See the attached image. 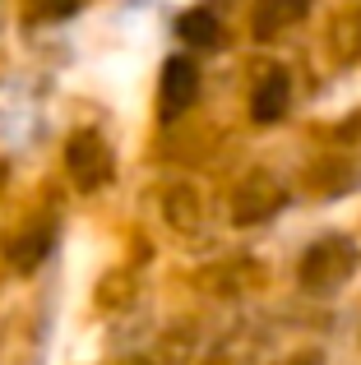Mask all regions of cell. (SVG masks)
Listing matches in <instances>:
<instances>
[{
	"label": "cell",
	"mask_w": 361,
	"mask_h": 365,
	"mask_svg": "<svg viewBox=\"0 0 361 365\" xmlns=\"http://www.w3.org/2000/svg\"><path fill=\"white\" fill-rule=\"evenodd\" d=\"M176 33L190 46H218V19L208 9H190V14L176 19Z\"/></svg>",
	"instance_id": "5"
},
{
	"label": "cell",
	"mask_w": 361,
	"mask_h": 365,
	"mask_svg": "<svg viewBox=\"0 0 361 365\" xmlns=\"http://www.w3.org/2000/svg\"><path fill=\"white\" fill-rule=\"evenodd\" d=\"M310 0H264L260 5V19H255V37H273V28H288L306 14Z\"/></svg>",
	"instance_id": "4"
},
{
	"label": "cell",
	"mask_w": 361,
	"mask_h": 365,
	"mask_svg": "<svg viewBox=\"0 0 361 365\" xmlns=\"http://www.w3.org/2000/svg\"><path fill=\"white\" fill-rule=\"evenodd\" d=\"M65 162H70L74 180H79L83 190L102 185V180L111 176V153L102 148V139H98V134H74V139H70V148H65Z\"/></svg>",
	"instance_id": "2"
},
{
	"label": "cell",
	"mask_w": 361,
	"mask_h": 365,
	"mask_svg": "<svg viewBox=\"0 0 361 365\" xmlns=\"http://www.w3.org/2000/svg\"><path fill=\"white\" fill-rule=\"evenodd\" d=\"M195 98H199V70L185 61V56H172V61L163 65V93H158V111H163V120L185 116Z\"/></svg>",
	"instance_id": "1"
},
{
	"label": "cell",
	"mask_w": 361,
	"mask_h": 365,
	"mask_svg": "<svg viewBox=\"0 0 361 365\" xmlns=\"http://www.w3.org/2000/svg\"><path fill=\"white\" fill-rule=\"evenodd\" d=\"M74 9H79V0H37L33 14L37 19H70Z\"/></svg>",
	"instance_id": "7"
},
{
	"label": "cell",
	"mask_w": 361,
	"mask_h": 365,
	"mask_svg": "<svg viewBox=\"0 0 361 365\" xmlns=\"http://www.w3.org/2000/svg\"><path fill=\"white\" fill-rule=\"evenodd\" d=\"M288 93H292V83H288V74L283 70H273V74H264V83H260V93L250 98V116L260 120V125H269V120H278L283 111H288Z\"/></svg>",
	"instance_id": "3"
},
{
	"label": "cell",
	"mask_w": 361,
	"mask_h": 365,
	"mask_svg": "<svg viewBox=\"0 0 361 365\" xmlns=\"http://www.w3.org/2000/svg\"><path fill=\"white\" fill-rule=\"evenodd\" d=\"M46 250H51V232H33V236H24V241L9 245V264L28 273V268H37L46 259Z\"/></svg>",
	"instance_id": "6"
}]
</instances>
